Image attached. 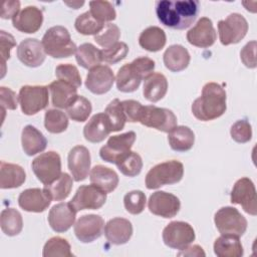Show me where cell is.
<instances>
[{"label":"cell","mask_w":257,"mask_h":257,"mask_svg":"<svg viewBox=\"0 0 257 257\" xmlns=\"http://www.w3.org/2000/svg\"><path fill=\"white\" fill-rule=\"evenodd\" d=\"M200 3L197 0H160L156 2L159 21L172 29L183 30L190 27L198 17Z\"/></svg>","instance_id":"6da1fadb"},{"label":"cell","mask_w":257,"mask_h":257,"mask_svg":"<svg viewBox=\"0 0 257 257\" xmlns=\"http://www.w3.org/2000/svg\"><path fill=\"white\" fill-rule=\"evenodd\" d=\"M226 91L216 82L203 86L202 94L192 103V112L196 118L208 121L220 117L226 111Z\"/></svg>","instance_id":"7a4b0ae2"},{"label":"cell","mask_w":257,"mask_h":257,"mask_svg":"<svg viewBox=\"0 0 257 257\" xmlns=\"http://www.w3.org/2000/svg\"><path fill=\"white\" fill-rule=\"evenodd\" d=\"M155 69V61L150 57H138L131 63L122 65L115 76L116 88L121 92L136 91L143 79L152 74Z\"/></svg>","instance_id":"3957f363"},{"label":"cell","mask_w":257,"mask_h":257,"mask_svg":"<svg viewBox=\"0 0 257 257\" xmlns=\"http://www.w3.org/2000/svg\"><path fill=\"white\" fill-rule=\"evenodd\" d=\"M41 42L45 53L53 58L69 57L77 49L75 43L71 40L69 31L61 25L47 29Z\"/></svg>","instance_id":"277c9868"},{"label":"cell","mask_w":257,"mask_h":257,"mask_svg":"<svg viewBox=\"0 0 257 257\" xmlns=\"http://www.w3.org/2000/svg\"><path fill=\"white\" fill-rule=\"evenodd\" d=\"M184 175V166L176 160L167 161L153 167L146 176V187L149 190L180 182Z\"/></svg>","instance_id":"5b68a950"},{"label":"cell","mask_w":257,"mask_h":257,"mask_svg":"<svg viewBox=\"0 0 257 257\" xmlns=\"http://www.w3.org/2000/svg\"><path fill=\"white\" fill-rule=\"evenodd\" d=\"M216 228L221 235L241 237L247 229L246 218L233 207H223L214 216Z\"/></svg>","instance_id":"8992f818"},{"label":"cell","mask_w":257,"mask_h":257,"mask_svg":"<svg viewBox=\"0 0 257 257\" xmlns=\"http://www.w3.org/2000/svg\"><path fill=\"white\" fill-rule=\"evenodd\" d=\"M139 122L148 127L169 133L177 125V116L168 108L156 105H143L139 114Z\"/></svg>","instance_id":"52a82bcc"},{"label":"cell","mask_w":257,"mask_h":257,"mask_svg":"<svg viewBox=\"0 0 257 257\" xmlns=\"http://www.w3.org/2000/svg\"><path fill=\"white\" fill-rule=\"evenodd\" d=\"M49 89L44 85H24L20 88L18 99L21 110L26 115H33L44 109L49 101Z\"/></svg>","instance_id":"ba28073f"},{"label":"cell","mask_w":257,"mask_h":257,"mask_svg":"<svg viewBox=\"0 0 257 257\" xmlns=\"http://www.w3.org/2000/svg\"><path fill=\"white\" fill-rule=\"evenodd\" d=\"M136 138L135 132H127L110 137L107 143L99 150L100 158L104 162L116 165L130 154Z\"/></svg>","instance_id":"9c48e42d"},{"label":"cell","mask_w":257,"mask_h":257,"mask_svg":"<svg viewBox=\"0 0 257 257\" xmlns=\"http://www.w3.org/2000/svg\"><path fill=\"white\" fill-rule=\"evenodd\" d=\"M31 168L36 178L43 185L54 182L62 174L60 156L53 151L40 154L36 157L32 161Z\"/></svg>","instance_id":"30bf717a"},{"label":"cell","mask_w":257,"mask_h":257,"mask_svg":"<svg viewBox=\"0 0 257 257\" xmlns=\"http://www.w3.org/2000/svg\"><path fill=\"white\" fill-rule=\"evenodd\" d=\"M248 22L239 13H231L218 22L219 39L223 45L239 43L247 34Z\"/></svg>","instance_id":"8fae6325"},{"label":"cell","mask_w":257,"mask_h":257,"mask_svg":"<svg viewBox=\"0 0 257 257\" xmlns=\"http://www.w3.org/2000/svg\"><path fill=\"white\" fill-rule=\"evenodd\" d=\"M195 238V231L187 222L173 221L163 230V241L165 245L173 249H185Z\"/></svg>","instance_id":"7c38bea8"},{"label":"cell","mask_w":257,"mask_h":257,"mask_svg":"<svg viewBox=\"0 0 257 257\" xmlns=\"http://www.w3.org/2000/svg\"><path fill=\"white\" fill-rule=\"evenodd\" d=\"M106 201V193L95 185H83L77 190L69 202L76 212L81 210H97Z\"/></svg>","instance_id":"4fadbf2b"},{"label":"cell","mask_w":257,"mask_h":257,"mask_svg":"<svg viewBox=\"0 0 257 257\" xmlns=\"http://www.w3.org/2000/svg\"><path fill=\"white\" fill-rule=\"evenodd\" d=\"M231 203L240 205L243 210L252 215H257V198L256 189L249 178L239 179L231 191Z\"/></svg>","instance_id":"5bb4252c"},{"label":"cell","mask_w":257,"mask_h":257,"mask_svg":"<svg viewBox=\"0 0 257 257\" xmlns=\"http://www.w3.org/2000/svg\"><path fill=\"white\" fill-rule=\"evenodd\" d=\"M148 207L151 213L163 218L175 217L181 208L179 198L165 191L153 193L149 199Z\"/></svg>","instance_id":"9a60e30c"},{"label":"cell","mask_w":257,"mask_h":257,"mask_svg":"<svg viewBox=\"0 0 257 257\" xmlns=\"http://www.w3.org/2000/svg\"><path fill=\"white\" fill-rule=\"evenodd\" d=\"M104 229V221L101 216L88 214L81 216L74 224V234L82 243H90L98 239Z\"/></svg>","instance_id":"2e32d148"},{"label":"cell","mask_w":257,"mask_h":257,"mask_svg":"<svg viewBox=\"0 0 257 257\" xmlns=\"http://www.w3.org/2000/svg\"><path fill=\"white\" fill-rule=\"evenodd\" d=\"M114 80L110 67L99 64L89 69L85 78V87L94 94H104L110 90Z\"/></svg>","instance_id":"e0dca14e"},{"label":"cell","mask_w":257,"mask_h":257,"mask_svg":"<svg viewBox=\"0 0 257 257\" xmlns=\"http://www.w3.org/2000/svg\"><path fill=\"white\" fill-rule=\"evenodd\" d=\"M68 169L75 182L83 181L90 171V153L84 146L73 147L67 158Z\"/></svg>","instance_id":"ac0fdd59"},{"label":"cell","mask_w":257,"mask_h":257,"mask_svg":"<svg viewBox=\"0 0 257 257\" xmlns=\"http://www.w3.org/2000/svg\"><path fill=\"white\" fill-rule=\"evenodd\" d=\"M216 38V30L213 26L212 20L208 17L200 18L196 25L187 32L188 42L201 48L212 46L215 43Z\"/></svg>","instance_id":"d6986e66"},{"label":"cell","mask_w":257,"mask_h":257,"mask_svg":"<svg viewBox=\"0 0 257 257\" xmlns=\"http://www.w3.org/2000/svg\"><path fill=\"white\" fill-rule=\"evenodd\" d=\"M17 57L26 66L38 67L45 60V51L40 42L36 38H26L20 42L17 47Z\"/></svg>","instance_id":"ffe728a7"},{"label":"cell","mask_w":257,"mask_h":257,"mask_svg":"<svg viewBox=\"0 0 257 257\" xmlns=\"http://www.w3.org/2000/svg\"><path fill=\"white\" fill-rule=\"evenodd\" d=\"M76 211L70 203H58L48 213V223L57 233L66 232L75 222Z\"/></svg>","instance_id":"44dd1931"},{"label":"cell","mask_w":257,"mask_h":257,"mask_svg":"<svg viewBox=\"0 0 257 257\" xmlns=\"http://www.w3.org/2000/svg\"><path fill=\"white\" fill-rule=\"evenodd\" d=\"M51 199L44 189L31 188L20 193L18 205L26 212L40 213L45 211L51 203Z\"/></svg>","instance_id":"7402d4cb"},{"label":"cell","mask_w":257,"mask_h":257,"mask_svg":"<svg viewBox=\"0 0 257 257\" xmlns=\"http://www.w3.org/2000/svg\"><path fill=\"white\" fill-rule=\"evenodd\" d=\"M43 22V13L36 6H26L12 19L13 27L23 33L37 32Z\"/></svg>","instance_id":"603a6c76"},{"label":"cell","mask_w":257,"mask_h":257,"mask_svg":"<svg viewBox=\"0 0 257 257\" xmlns=\"http://www.w3.org/2000/svg\"><path fill=\"white\" fill-rule=\"evenodd\" d=\"M133 235V225L124 218L110 219L104 226V236L113 245H122L128 242Z\"/></svg>","instance_id":"cb8c5ba5"},{"label":"cell","mask_w":257,"mask_h":257,"mask_svg":"<svg viewBox=\"0 0 257 257\" xmlns=\"http://www.w3.org/2000/svg\"><path fill=\"white\" fill-rule=\"evenodd\" d=\"M110 133V122L104 112H99L92 115L83 127L84 139L90 143H100Z\"/></svg>","instance_id":"d4e9b609"},{"label":"cell","mask_w":257,"mask_h":257,"mask_svg":"<svg viewBox=\"0 0 257 257\" xmlns=\"http://www.w3.org/2000/svg\"><path fill=\"white\" fill-rule=\"evenodd\" d=\"M52 105L66 108L77 97V88L65 81L55 80L48 85Z\"/></svg>","instance_id":"484cf974"},{"label":"cell","mask_w":257,"mask_h":257,"mask_svg":"<svg viewBox=\"0 0 257 257\" xmlns=\"http://www.w3.org/2000/svg\"><path fill=\"white\" fill-rule=\"evenodd\" d=\"M21 144L22 149L27 156H34L46 149L47 140L35 126L28 124L22 130Z\"/></svg>","instance_id":"4316f807"},{"label":"cell","mask_w":257,"mask_h":257,"mask_svg":"<svg viewBox=\"0 0 257 257\" xmlns=\"http://www.w3.org/2000/svg\"><path fill=\"white\" fill-rule=\"evenodd\" d=\"M89 180L91 184L95 185L106 194L114 191L118 185L117 174L113 170L102 165H96L90 170Z\"/></svg>","instance_id":"83f0119b"},{"label":"cell","mask_w":257,"mask_h":257,"mask_svg":"<svg viewBox=\"0 0 257 257\" xmlns=\"http://www.w3.org/2000/svg\"><path fill=\"white\" fill-rule=\"evenodd\" d=\"M190 59L191 56L189 51L180 44L169 46L163 55L165 66L173 72H179L186 69L190 63Z\"/></svg>","instance_id":"f1b7e54d"},{"label":"cell","mask_w":257,"mask_h":257,"mask_svg":"<svg viewBox=\"0 0 257 257\" xmlns=\"http://www.w3.org/2000/svg\"><path fill=\"white\" fill-rule=\"evenodd\" d=\"M167 90L168 80L164 74L160 72H153L145 78L143 93L148 100L152 102L161 100L166 95Z\"/></svg>","instance_id":"f546056e"},{"label":"cell","mask_w":257,"mask_h":257,"mask_svg":"<svg viewBox=\"0 0 257 257\" xmlns=\"http://www.w3.org/2000/svg\"><path fill=\"white\" fill-rule=\"evenodd\" d=\"M26 179L25 171L22 167L16 164L0 163V188L13 189L20 187Z\"/></svg>","instance_id":"4dcf8cb0"},{"label":"cell","mask_w":257,"mask_h":257,"mask_svg":"<svg viewBox=\"0 0 257 257\" xmlns=\"http://www.w3.org/2000/svg\"><path fill=\"white\" fill-rule=\"evenodd\" d=\"M168 134V141L172 150L176 152H187L193 148L195 135L189 126L176 125Z\"/></svg>","instance_id":"1f68e13d"},{"label":"cell","mask_w":257,"mask_h":257,"mask_svg":"<svg viewBox=\"0 0 257 257\" xmlns=\"http://www.w3.org/2000/svg\"><path fill=\"white\" fill-rule=\"evenodd\" d=\"M167 37L165 31L158 26H150L142 31L139 37V44L142 48L150 51H160L166 45Z\"/></svg>","instance_id":"d6a6232c"},{"label":"cell","mask_w":257,"mask_h":257,"mask_svg":"<svg viewBox=\"0 0 257 257\" xmlns=\"http://www.w3.org/2000/svg\"><path fill=\"white\" fill-rule=\"evenodd\" d=\"M214 253L218 257H241L244 250L238 237L221 235L214 242Z\"/></svg>","instance_id":"836d02e7"},{"label":"cell","mask_w":257,"mask_h":257,"mask_svg":"<svg viewBox=\"0 0 257 257\" xmlns=\"http://www.w3.org/2000/svg\"><path fill=\"white\" fill-rule=\"evenodd\" d=\"M0 226L2 232L5 235H18L23 228V220L21 214L14 208H6L2 210L0 215Z\"/></svg>","instance_id":"e575fe53"},{"label":"cell","mask_w":257,"mask_h":257,"mask_svg":"<svg viewBox=\"0 0 257 257\" xmlns=\"http://www.w3.org/2000/svg\"><path fill=\"white\" fill-rule=\"evenodd\" d=\"M72 185V178L67 173H62L54 182L44 185L43 189L52 201H62L70 194Z\"/></svg>","instance_id":"d590c367"},{"label":"cell","mask_w":257,"mask_h":257,"mask_svg":"<svg viewBox=\"0 0 257 257\" xmlns=\"http://www.w3.org/2000/svg\"><path fill=\"white\" fill-rule=\"evenodd\" d=\"M77 63L85 69H91L101 62L100 50L91 43H82L75 52Z\"/></svg>","instance_id":"8d00e7d4"},{"label":"cell","mask_w":257,"mask_h":257,"mask_svg":"<svg viewBox=\"0 0 257 257\" xmlns=\"http://www.w3.org/2000/svg\"><path fill=\"white\" fill-rule=\"evenodd\" d=\"M43 257H72L70 244L61 237L50 238L43 247Z\"/></svg>","instance_id":"74e56055"},{"label":"cell","mask_w":257,"mask_h":257,"mask_svg":"<svg viewBox=\"0 0 257 257\" xmlns=\"http://www.w3.org/2000/svg\"><path fill=\"white\" fill-rule=\"evenodd\" d=\"M44 126L51 134L63 133L68 126V117L59 109H48L44 115Z\"/></svg>","instance_id":"f35d334b"},{"label":"cell","mask_w":257,"mask_h":257,"mask_svg":"<svg viewBox=\"0 0 257 257\" xmlns=\"http://www.w3.org/2000/svg\"><path fill=\"white\" fill-rule=\"evenodd\" d=\"M104 25L97 21L89 11L78 15L74 22L75 29L83 35H96L103 29Z\"/></svg>","instance_id":"ab89813d"},{"label":"cell","mask_w":257,"mask_h":257,"mask_svg":"<svg viewBox=\"0 0 257 257\" xmlns=\"http://www.w3.org/2000/svg\"><path fill=\"white\" fill-rule=\"evenodd\" d=\"M65 109L68 116L72 120L77 122H82L88 118L92 110V106L90 101L87 98H85L82 95H77L74 101L70 105H68Z\"/></svg>","instance_id":"60d3db41"},{"label":"cell","mask_w":257,"mask_h":257,"mask_svg":"<svg viewBox=\"0 0 257 257\" xmlns=\"http://www.w3.org/2000/svg\"><path fill=\"white\" fill-rule=\"evenodd\" d=\"M104 113L110 122L111 132H119L124 127L126 118L123 113L121 101L118 98H114L107 104Z\"/></svg>","instance_id":"b9f144b4"},{"label":"cell","mask_w":257,"mask_h":257,"mask_svg":"<svg viewBox=\"0 0 257 257\" xmlns=\"http://www.w3.org/2000/svg\"><path fill=\"white\" fill-rule=\"evenodd\" d=\"M90 14L99 22L106 24L114 20L116 17L115 10L112 4L108 1H90Z\"/></svg>","instance_id":"7bdbcfd3"},{"label":"cell","mask_w":257,"mask_h":257,"mask_svg":"<svg viewBox=\"0 0 257 257\" xmlns=\"http://www.w3.org/2000/svg\"><path fill=\"white\" fill-rule=\"evenodd\" d=\"M116 167L122 175L127 177H136L142 171L143 161L138 153L131 151L128 155H126L119 163L116 164Z\"/></svg>","instance_id":"ee69618b"},{"label":"cell","mask_w":257,"mask_h":257,"mask_svg":"<svg viewBox=\"0 0 257 257\" xmlns=\"http://www.w3.org/2000/svg\"><path fill=\"white\" fill-rule=\"evenodd\" d=\"M120 37V30L117 25L112 23H106L103 29L96 35H94V41L103 48H108L118 42Z\"/></svg>","instance_id":"f6af8a7d"},{"label":"cell","mask_w":257,"mask_h":257,"mask_svg":"<svg viewBox=\"0 0 257 257\" xmlns=\"http://www.w3.org/2000/svg\"><path fill=\"white\" fill-rule=\"evenodd\" d=\"M146 195L144 192L140 190H134L126 193L123 197V205L125 210L133 214L138 215L141 214L146 207Z\"/></svg>","instance_id":"bcb514c9"},{"label":"cell","mask_w":257,"mask_h":257,"mask_svg":"<svg viewBox=\"0 0 257 257\" xmlns=\"http://www.w3.org/2000/svg\"><path fill=\"white\" fill-rule=\"evenodd\" d=\"M128 53V46L124 42H116L108 48L100 50L101 61L107 64H114L124 59Z\"/></svg>","instance_id":"7dc6e473"},{"label":"cell","mask_w":257,"mask_h":257,"mask_svg":"<svg viewBox=\"0 0 257 257\" xmlns=\"http://www.w3.org/2000/svg\"><path fill=\"white\" fill-rule=\"evenodd\" d=\"M55 75L59 80L65 81L76 88L81 85V76L76 66L69 63H62L56 66Z\"/></svg>","instance_id":"c3c4849f"},{"label":"cell","mask_w":257,"mask_h":257,"mask_svg":"<svg viewBox=\"0 0 257 257\" xmlns=\"http://www.w3.org/2000/svg\"><path fill=\"white\" fill-rule=\"evenodd\" d=\"M231 138L240 144L247 143L252 138V127L248 120L239 119L233 123L230 130Z\"/></svg>","instance_id":"681fc988"},{"label":"cell","mask_w":257,"mask_h":257,"mask_svg":"<svg viewBox=\"0 0 257 257\" xmlns=\"http://www.w3.org/2000/svg\"><path fill=\"white\" fill-rule=\"evenodd\" d=\"M1 40H0V53H1V64H2V75L1 77L4 76L5 74V64L6 60L10 58V50L16 46V42L14 37L10 34L7 33L4 30H1Z\"/></svg>","instance_id":"f907efd6"},{"label":"cell","mask_w":257,"mask_h":257,"mask_svg":"<svg viewBox=\"0 0 257 257\" xmlns=\"http://www.w3.org/2000/svg\"><path fill=\"white\" fill-rule=\"evenodd\" d=\"M18 96L16 93L9 87L1 86L0 87V105L3 109L14 110L18 105Z\"/></svg>","instance_id":"816d5d0a"},{"label":"cell","mask_w":257,"mask_h":257,"mask_svg":"<svg viewBox=\"0 0 257 257\" xmlns=\"http://www.w3.org/2000/svg\"><path fill=\"white\" fill-rule=\"evenodd\" d=\"M256 41L252 40L248 42L241 50L240 57L243 64L248 68H255L257 66L256 63Z\"/></svg>","instance_id":"f5cc1de1"},{"label":"cell","mask_w":257,"mask_h":257,"mask_svg":"<svg viewBox=\"0 0 257 257\" xmlns=\"http://www.w3.org/2000/svg\"><path fill=\"white\" fill-rule=\"evenodd\" d=\"M121 106H122L126 121H130V122L138 121L139 114L143 106L141 102L134 99H127V100L121 101Z\"/></svg>","instance_id":"db71d44e"},{"label":"cell","mask_w":257,"mask_h":257,"mask_svg":"<svg viewBox=\"0 0 257 257\" xmlns=\"http://www.w3.org/2000/svg\"><path fill=\"white\" fill-rule=\"evenodd\" d=\"M20 11V2L16 1H4L1 9V18L13 19Z\"/></svg>","instance_id":"11a10c76"},{"label":"cell","mask_w":257,"mask_h":257,"mask_svg":"<svg viewBox=\"0 0 257 257\" xmlns=\"http://www.w3.org/2000/svg\"><path fill=\"white\" fill-rule=\"evenodd\" d=\"M205 252L203 248L199 245H193V246H188L185 249H182L179 253L178 256H205Z\"/></svg>","instance_id":"9f6ffc18"},{"label":"cell","mask_w":257,"mask_h":257,"mask_svg":"<svg viewBox=\"0 0 257 257\" xmlns=\"http://www.w3.org/2000/svg\"><path fill=\"white\" fill-rule=\"evenodd\" d=\"M65 4L68 5V6H70V7H72L73 9H78L80 6H82V5L84 4V2H83V1H81V2L77 1V2H72V3H70V2H65Z\"/></svg>","instance_id":"6f0895ef"}]
</instances>
